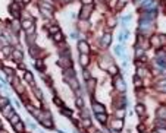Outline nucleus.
Returning a JSON list of instances; mask_svg holds the SVG:
<instances>
[{"instance_id": "1", "label": "nucleus", "mask_w": 166, "mask_h": 133, "mask_svg": "<svg viewBox=\"0 0 166 133\" xmlns=\"http://www.w3.org/2000/svg\"><path fill=\"white\" fill-rule=\"evenodd\" d=\"M113 83H115V88H116V91L118 92L123 94V92L126 91V85H125V82H123V79L121 78V76H116Z\"/></svg>"}, {"instance_id": "2", "label": "nucleus", "mask_w": 166, "mask_h": 133, "mask_svg": "<svg viewBox=\"0 0 166 133\" xmlns=\"http://www.w3.org/2000/svg\"><path fill=\"white\" fill-rule=\"evenodd\" d=\"M57 63H59L63 69H71V67H72V60H71V57L68 54H66V56H62L60 60H59Z\"/></svg>"}, {"instance_id": "3", "label": "nucleus", "mask_w": 166, "mask_h": 133, "mask_svg": "<svg viewBox=\"0 0 166 133\" xmlns=\"http://www.w3.org/2000/svg\"><path fill=\"white\" fill-rule=\"evenodd\" d=\"M91 12H93V8H91V5H85V6L82 8V10H81V13H79V18H81L82 21H87Z\"/></svg>"}, {"instance_id": "4", "label": "nucleus", "mask_w": 166, "mask_h": 133, "mask_svg": "<svg viewBox=\"0 0 166 133\" xmlns=\"http://www.w3.org/2000/svg\"><path fill=\"white\" fill-rule=\"evenodd\" d=\"M78 50L81 51V54H87L88 51H90V47H88V44L85 41H79L78 42Z\"/></svg>"}, {"instance_id": "5", "label": "nucleus", "mask_w": 166, "mask_h": 133, "mask_svg": "<svg viewBox=\"0 0 166 133\" xmlns=\"http://www.w3.org/2000/svg\"><path fill=\"white\" fill-rule=\"evenodd\" d=\"M123 127V121L121 120V118H116V120H113L112 121V129H115V130H118V132H121Z\"/></svg>"}, {"instance_id": "6", "label": "nucleus", "mask_w": 166, "mask_h": 133, "mask_svg": "<svg viewBox=\"0 0 166 133\" xmlns=\"http://www.w3.org/2000/svg\"><path fill=\"white\" fill-rule=\"evenodd\" d=\"M93 110H94V113L96 114H100V113H105L106 108L103 104H100V102H93Z\"/></svg>"}, {"instance_id": "7", "label": "nucleus", "mask_w": 166, "mask_h": 133, "mask_svg": "<svg viewBox=\"0 0 166 133\" xmlns=\"http://www.w3.org/2000/svg\"><path fill=\"white\" fill-rule=\"evenodd\" d=\"M12 58L18 61V63H21L22 61V51L21 50H12Z\"/></svg>"}, {"instance_id": "8", "label": "nucleus", "mask_w": 166, "mask_h": 133, "mask_svg": "<svg viewBox=\"0 0 166 133\" xmlns=\"http://www.w3.org/2000/svg\"><path fill=\"white\" fill-rule=\"evenodd\" d=\"M110 41H112V35H110V32L105 34L103 38H102V45H103V47H107V45L110 44Z\"/></svg>"}, {"instance_id": "9", "label": "nucleus", "mask_w": 166, "mask_h": 133, "mask_svg": "<svg viewBox=\"0 0 166 133\" xmlns=\"http://www.w3.org/2000/svg\"><path fill=\"white\" fill-rule=\"evenodd\" d=\"M41 124H43V127H46V129H53L54 126H53V121L50 120V118H41V120H38Z\"/></svg>"}, {"instance_id": "10", "label": "nucleus", "mask_w": 166, "mask_h": 133, "mask_svg": "<svg viewBox=\"0 0 166 133\" xmlns=\"http://www.w3.org/2000/svg\"><path fill=\"white\" fill-rule=\"evenodd\" d=\"M2 111H3V116L8 117V118L13 114V110H12V105H10V104H8L5 108H2Z\"/></svg>"}, {"instance_id": "11", "label": "nucleus", "mask_w": 166, "mask_h": 133, "mask_svg": "<svg viewBox=\"0 0 166 133\" xmlns=\"http://www.w3.org/2000/svg\"><path fill=\"white\" fill-rule=\"evenodd\" d=\"M21 26H22L24 29H29L31 26H34V21H32V18H29V19H26V21H22Z\"/></svg>"}, {"instance_id": "12", "label": "nucleus", "mask_w": 166, "mask_h": 133, "mask_svg": "<svg viewBox=\"0 0 166 133\" xmlns=\"http://www.w3.org/2000/svg\"><path fill=\"white\" fill-rule=\"evenodd\" d=\"M79 63H81V66H82V67H87L88 66L90 58H88L87 54H81V56H79Z\"/></svg>"}, {"instance_id": "13", "label": "nucleus", "mask_w": 166, "mask_h": 133, "mask_svg": "<svg viewBox=\"0 0 166 133\" xmlns=\"http://www.w3.org/2000/svg\"><path fill=\"white\" fill-rule=\"evenodd\" d=\"M13 129H15V132H18V133H24V130H25L24 123H21V121H18L16 124H13Z\"/></svg>"}, {"instance_id": "14", "label": "nucleus", "mask_w": 166, "mask_h": 133, "mask_svg": "<svg viewBox=\"0 0 166 133\" xmlns=\"http://www.w3.org/2000/svg\"><path fill=\"white\" fill-rule=\"evenodd\" d=\"M115 54L119 56V57H123V45L122 44H119V45L115 47Z\"/></svg>"}, {"instance_id": "15", "label": "nucleus", "mask_w": 166, "mask_h": 133, "mask_svg": "<svg viewBox=\"0 0 166 133\" xmlns=\"http://www.w3.org/2000/svg\"><path fill=\"white\" fill-rule=\"evenodd\" d=\"M157 117L159 118H162V120H166V108L162 107L157 110Z\"/></svg>"}, {"instance_id": "16", "label": "nucleus", "mask_w": 166, "mask_h": 133, "mask_svg": "<svg viewBox=\"0 0 166 133\" xmlns=\"http://www.w3.org/2000/svg\"><path fill=\"white\" fill-rule=\"evenodd\" d=\"M40 12L43 13V16H44V18H47V19L50 18V19H52V10H49V9H44V8H41V9H40Z\"/></svg>"}, {"instance_id": "17", "label": "nucleus", "mask_w": 166, "mask_h": 133, "mask_svg": "<svg viewBox=\"0 0 166 133\" xmlns=\"http://www.w3.org/2000/svg\"><path fill=\"white\" fill-rule=\"evenodd\" d=\"M53 40L56 42H60V41H63V34L59 31V32H56V34H53Z\"/></svg>"}, {"instance_id": "18", "label": "nucleus", "mask_w": 166, "mask_h": 133, "mask_svg": "<svg viewBox=\"0 0 166 133\" xmlns=\"http://www.w3.org/2000/svg\"><path fill=\"white\" fill-rule=\"evenodd\" d=\"M24 78H25L26 82H29L31 85H32V86H34V78H32V73H29V72H25V76H24Z\"/></svg>"}, {"instance_id": "19", "label": "nucleus", "mask_w": 166, "mask_h": 133, "mask_svg": "<svg viewBox=\"0 0 166 133\" xmlns=\"http://www.w3.org/2000/svg\"><path fill=\"white\" fill-rule=\"evenodd\" d=\"M134 85H135V88H141L143 86V79H141L140 76H135L134 78Z\"/></svg>"}, {"instance_id": "20", "label": "nucleus", "mask_w": 166, "mask_h": 133, "mask_svg": "<svg viewBox=\"0 0 166 133\" xmlns=\"http://www.w3.org/2000/svg\"><path fill=\"white\" fill-rule=\"evenodd\" d=\"M135 111H137V114H140V116H144V113H146V108H144V105L138 104V105L135 107Z\"/></svg>"}, {"instance_id": "21", "label": "nucleus", "mask_w": 166, "mask_h": 133, "mask_svg": "<svg viewBox=\"0 0 166 133\" xmlns=\"http://www.w3.org/2000/svg\"><path fill=\"white\" fill-rule=\"evenodd\" d=\"M96 117L98 118V121H100V123H106V121H107V116H106L105 113H100V114H96Z\"/></svg>"}, {"instance_id": "22", "label": "nucleus", "mask_w": 166, "mask_h": 133, "mask_svg": "<svg viewBox=\"0 0 166 133\" xmlns=\"http://www.w3.org/2000/svg\"><path fill=\"white\" fill-rule=\"evenodd\" d=\"M107 72L110 75H118V67L115 66V64H110V66L107 67Z\"/></svg>"}, {"instance_id": "23", "label": "nucleus", "mask_w": 166, "mask_h": 133, "mask_svg": "<svg viewBox=\"0 0 166 133\" xmlns=\"http://www.w3.org/2000/svg\"><path fill=\"white\" fill-rule=\"evenodd\" d=\"M9 120H10V123H12V124H16L18 121H19V117H18V114H16V113H13L12 116L9 117Z\"/></svg>"}, {"instance_id": "24", "label": "nucleus", "mask_w": 166, "mask_h": 133, "mask_svg": "<svg viewBox=\"0 0 166 133\" xmlns=\"http://www.w3.org/2000/svg\"><path fill=\"white\" fill-rule=\"evenodd\" d=\"M35 67H37L38 70H43V69H44V63H43V60H40V58H38V60H35Z\"/></svg>"}, {"instance_id": "25", "label": "nucleus", "mask_w": 166, "mask_h": 133, "mask_svg": "<svg viewBox=\"0 0 166 133\" xmlns=\"http://www.w3.org/2000/svg\"><path fill=\"white\" fill-rule=\"evenodd\" d=\"M29 54H31L32 57H37V56H38V48H37V47H31V48H29Z\"/></svg>"}, {"instance_id": "26", "label": "nucleus", "mask_w": 166, "mask_h": 133, "mask_svg": "<svg viewBox=\"0 0 166 133\" xmlns=\"http://www.w3.org/2000/svg\"><path fill=\"white\" fill-rule=\"evenodd\" d=\"M151 44L156 45V47H159V45H160V40H159V37H151Z\"/></svg>"}, {"instance_id": "27", "label": "nucleus", "mask_w": 166, "mask_h": 133, "mask_svg": "<svg viewBox=\"0 0 166 133\" xmlns=\"http://www.w3.org/2000/svg\"><path fill=\"white\" fill-rule=\"evenodd\" d=\"M8 104H9V100H8V98H2V100H0V108H5Z\"/></svg>"}, {"instance_id": "28", "label": "nucleus", "mask_w": 166, "mask_h": 133, "mask_svg": "<svg viewBox=\"0 0 166 133\" xmlns=\"http://www.w3.org/2000/svg\"><path fill=\"white\" fill-rule=\"evenodd\" d=\"M34 94H35V97H37V98H40V100L43 98V94H41V91H40L38 88H35V86H34Z\"/></svg>"}, {"instance_id": "29", "label": "nucleus", "mask_w": 166, "mask_h": 133, "mask_svg": "<svg viewBox=\"0 0 166 133\" xmlns=\"http://www.w3.org/2000/svg\"><path fill=\"white\" fill-rule=\"evenodd\" d=\"M123 116H125V111H123L122 108L116 111V117H118V118H121V120H122V118H123Z\"/></svg>"}, {"instance_id": "30", "label": "nucleus", "mask_w": 166, "mask_h": 133, "mask_svg": "<svg viewBox=\"0 0 166 133\" xmlns=\"http://www.w3.org/2000/svg\"><path fill=\"white\" fill-rule=\"evenodd\" d=\"M159 40H160V45H166V35L160 34L159 35Z\"/></svg>"}, {"instance_id": "31", "label": "nucleus", "mask_w": 166, "mask_h": 133, "mask_svg": "<svg viewBox=\"0 0 166 133\" xmlns=\"http://www.w3.org/2000/svg\"><path fill=\"white\" fill-rule=\"evenodd\" d=\"M60 111L63 113V114H65V116H68V117H71V116H72L71 110H68V108H63V107H62V108H60Z\"/></svg>"}, {"instance_id": "32", "label": "nucleus", "mask_w": 166, "mask_h": 133, "mask_svg": "<svg viewBox=\"0 0 166 133\" xmlns=\"http://www.w3.org/2000/svg\"><path fill=\"white\" fill-rule=\"evenodd\" d=\"M82 75L85 76V81H90V79H91V76H90V73H88V70L87 69H84V67H82Z\"/></svg>"}, {"instance_id": "33", "label": "nucleus", "mask_w": 166, "mask_h": 133, "mask_svg": "<svg viewBox=\"0 0 166 133\" xmlns=\"http://www.w3.org/2000/svg\"><path fill=\"white\" fill-rule=\"evenodd\" d=\"M156 124H159V127H166V120H162V118H159L157 121H156Z\"/></svg>"}, {"instance_id": "34", "label": "nucleus", "mask_w": 166, "mask_h": 133, "mask_svg": "<svg viewBox=\"0 0 166 133\" xmlns=\"http://www.w3.org/2000/svg\"><path fill=\"white\" fill-rule=\"evenodd\" d=\"M3 72H5L8 76H12V75H13V70H12V69H9V67H3Z\"/></svg>"}, {"instance_id": "35", "label": "nucleus", "mask_w": 166, "mask_h": 133, "mask_svg": "<svg viewBox=\"0 0 166 133\" xmlns=\"http://www.w3.org/2000/svg\"><path fill=\"white\" fill-rule=\"evenodd\" d=\"M49 31L52 34H56V32H59V28L57 26H49Z\"/></svg>"}, {"instance_id": "36", "label": "nucleus", "mask_w": 166, "mask_h": 133, "mask_svg": "<svg viewBox=\"0 0 166 133\" xmlns=\"http://www.w3.org/2000/svg\"><path fill=\"white\" fill-rule=\"evenodd\" d=\"M53 101H54V104H56L57 107H62V100H60V98H57V97H56Z\"/></svg>"}, {"instance_id": "37", "label": "nucleus", "mask_w": 166, "mask_h": 133, "mask_svg": "<svg viewBox=\"0 0 166 133\" xmlns=\"http://www.w3.org/2000/svg\"><path fill=\"white\" fill-rule=\"evenodd\" d=\"M84 124H85V127H90V126H91V120H90L88 117L84 118Z\"/></svg>"}, {"instance_id": "38", "label": "nucleus", "mask_w": 166, "mask_h": 133, "mask_svg": "<svg viewBox=\"0 0 166 133\" xmlns=\"http://www.w3.org/2000/svg\"><path fill=\"white\" fill-rule=\"evenodd\" d=\"M77 105H78L79 108L84 107V102H82V100H81V98H77Z\"/></svg>"}, {"instance_id": "39", "label": "nucleus", "mask_w": 166, "mask_h": 133, "mask_svg": "<svg viewBox=\"0 0 166 133\" xmlns=\"http://www.w3.org/2000/svg\"><path fill=\"white\" fill-rule=\"evenodd\" d=\"M115 25H116V19H109V26L113 28Z\"/></svg>"}, {"instance_id": "40", "label": "nucleus", "mask_w": 166, "mask_h": 133, "mask_svg": "<svg viewBox=\"0 0 166 133\" xmlns=\"http://www.w3.org/2000/svg\"><path fill=\"white\" fill-rule=\"evenodd\" d=\"M3 54H6V56H9V54H10V48H9V47H6V48L3 50Z\"/></svg>"}, {"instance_id": "41", "label": "nucleus", "mask_w": 166, "mask_h": 133, "mask_svg": "<svg viewBox=\"0 0 166 133\" xmlns=\"http://www.w3.org/2000/svg\"><path fill=\"white\" fill-rule=\"evenodd\" d=\"M157 133H166V129H165V127H159Z\"/></svg>"}, {"instance_id": "42", "label": "nucleus", "mask_w": 166, "mask_h": 133, "mask_svg": "<svg viewBox=\"0 0 166 133\" xmlns=\"http://www.w3.org/2000/svg\"><path fill=\"white\" fill-rule=\"evenodd\" d=\"M82 3H84V5H91L93 0H82Z\"/></svg>"}, {"instance_id": "43", "label": "nucleus", "mask_w": 166, "mask_h": 133, "mask_svg": "<svg viewBox=\"0 0 166 133\" xmlns=\"http://www.w3.org/2000/svg\"><path fill=\"white\" fill-rule=\"evenodd\" d=\"M19 67H21L22 70H25V69H26V64H22V63H21V64H19Z\"/></svg>"}, {"instance_id": "44", "label": "nucleus", "mask_w": 166, "mask_h": 133, "mask_svg": "<svg viewBox=\"0 0 166 133\" xmlns=\"http://www.w3.org/2000/svg\"><path fill=\"white\" fill-rule=\"evenodd\" d=\"M29 2H31V0H22V3H25V5L26 3H29Z\"/></svg>"}, {"instance_id": "45", "label": "nucleus", "mask_w": 166, "mask_h": 133, "mask_svg": "<svg viewBox=\"0 0 166 133\" xmlns=\"http://www.w3.org/2000/svg\"><path fill=\"white\" fill-rule=\"evenodd\" d=\"M126 2H129V0H121V3H123V5H125Z\"/></svg>"}, {"instance_id": "46", "label": "nucleus", "mask_w": 166, "mask_h": 133, "mask_svg": "<svg viewBox=\"0 0 166 133\" xmlns=\"http://www.w3.org/2000/svg\"><path fill=\"white\" fill-rule=\"evenodd\" d=\"M110 133H119V132H118V130H115V129H112V132H110Z\"/></svg>"}, {"instance_id": "47", "label": "nucleus", "mask_w": 166, "mask_h": 133, "mask_svg": "<svg viewBox=\"0 0 166 133\" xmlns=\"http://www.w3.org/2000/svg\"><path fill=\"white\" fill-rule=\"evenodd\" d=\"M15 2H22V0H15Z\"/></svg>"}, {"instance_id": "48", "label": "nucleus", "mask_w": 166, "mask_h": 133, "mask_svg": "<svg viewBox=\"0 0 166 133\" xmlns=\"http://www.w3.org/2000/svg\"><path fill=\"white\" fill-rule=\"evenodd\" d=\"M94 133H102V132H94Z\"/></svg>"}, {"instance_id": "49", "label": "nucleus", "mask_w": 166, "mask_h": 133, "mask_svg": "<svg viewBox=\"0 0 166 133\" xmlns=\"http://www.w3.org/2000/svg\"><path fill=\"white\" fill-rule=\"evenodd\" d=\"M141 133H144V132H141Z\"/></svg>"}]
</instances>
